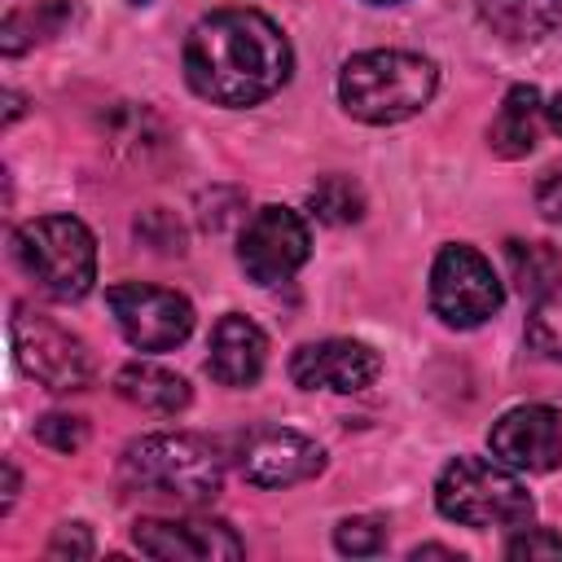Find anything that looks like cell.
Segmentation results:
<instances>
[{"mask_svg":"<svg viewBox=\"0 0 562 562\" xmlns=\"http://www.w3.org/2000/svg\"><path fill=\"white\" fill-rule=\"evenodd\" d=\"M105 303L119 321V334L136 347V351H167L180 347L193 329V307L184 294L162 290V285H140V281H123L105 290Z\"/></svg>","mask_w":562,"mask_h":562,"instance_id":"ba28073f","label":"cell"},{"mask_svg":"<svg viewBox=\"0 0 562 562\" xmlns=\"http://www.w3.org/2000/svg\"><path fill=\"white\" fill-rule=\"evenodd\" d=\"M382 373V360L369 342L356 338H321V342H303L290 356V378L303 391H364L373 378Z\"/></svg>","mask_w":562,"mask_h":562,"instance_id":"7c38bea8","label":"cell"},{"mask_svg":"<svg viewBox=\"0 0 562 562\" xmlns=\"http://www.w3.org/2000/svg\"><path fill=\"white\" fill-rule=\"evenodd\" d=\"M9 338H13V356L18 364L48 391H83L92 382V351L83 347V338H75L70 329H61L57 321H48L44 312L18 303L9 316Z\"/></svg>","mask_w":562,"mask_h":562,"instance_id":"8992f818","label":"cell"},{"mask_svg":"<svg viewBox=\"0 0 562 562\" xmlns=\"http://www.w3.org/2000/svg\"><path fill=\"white\" fill-rule=\"evenodd\" d=\"M268 364V338L255 321L228 312L215 321L211 329V356H206V373L220 382V386H250L259 382Z\"/></svg>","mask_w":562,"mask_h":562,"instance_id":"5bb4252c","label":"cell"},{"mask_svg":"<svg viewBox=\"0 0 562 562\" xmlns=\"http://www.w3.org/2000/svg\"><path fill=\"white\" fill-rule=\"evenodd\" d=\"M505 303L501 277L474 246H443L430 268V307L439 312L443 325L474 329L487 316H496Z\"/></svg>","mask_w":562,"mask_h":562,"instance_id":"52a82bcc","label":"cell"},{"mask_svg":"<svg viewBox=\"0 0 562 562\" xmlns=\"http://www.w3.org/2000/svg\"><path fill=\"white\" fill-rule=\"evenodd\" d=\"M13 255L26 277L53 299H83L97 281V241L75 215H40L13 233Z\"/></svg>","mask_w":562,"mask_h":562,"instance_id":"5b68a950","label":"cell"},{"mask_svg":"<svg viewBox=\"0 0 562 562\" xmlns=\"http://www.w3.org/2000/svg\"><path fill=\"white\" fill-rule=\"evenodd\" d=\"M540 92L531 83H514L487 127V145L501 154V158H522L536 149V136H540Z\"/></svg>","mask_w":562,"mask_h":562,"instance_id":"9a60e30c","label":"cell"},{"mask_svg":"<svg viewBox=\"0 0 562 562\" xmlns=\"http://www.w3.org/2000/svg\"><path fill=\"white\" fill-rule=\"evenodd\" d=\"M70 18H75V4H70V0H44L40 9H18V13H9L4 26H0V48L13 57V53H22V48L35 44V40L57 35L61 22H70Z\"/></svg>","mask_w":562,"mask_h":562,"instance_id":"ac0fdd59","label":"cell"},{"mask_svg":"<svg viewBox=\"0 0 562 562\" xmlns=\"http://www.w3.org/2000/svg\"><path fill=\"white\" fill-rule=\"evenodd\" d=\"M413 558H452V562H457L461 553H457V549H443V544H417Z\"/></svg>","mask_w":562,"mask_h":562,"instance_id":"83f0119b","label":"cell"},{"mask_svg":"<svg viewBox=\"0 0 562 562\" xmlns=\"http://www.w3.org/2000/svg\"><path fill=\"white\" fill-rule=\"evenodd\" d=\"M48 553H53V558H88V553H92V536H88V527H83V522H66V527H57Z\"/></svg>","mask_w":562,"mask_h":562,"instance_id":"d4e9b609","label":"cell"},{"mask_svg":"<svg viewBox=\"0 0 562 562\" xmlns=\"http://www.w3.org/2000/svg\"><path fill=\"white\" fill-rule=\"evenodd\" d=\"M505 259H509L514 285L522 294H544L558 281V255L544 241H509L505 246Z\"/></svg>","mask_w":562,"mask_h":562,"instance_id":"d6986e66","label":"cell"},{"mask_svg":"<svg viewBox=\"0 0 562 562\" xmlns=\"http://www.w3.org/2000/svg\"><path fill=\"white\" fill-rule=\"evenodd\" d=\"M13 496H18V470H13V461H4V514H9V505H13Z\"/></svg>","mask_w":562,"mask_h":562,"instance_id":"4316f807","label":"cell"},{"mask_svg":"<svg viewBox=\"0 0 562 562\" xmlns=\"http://www.w3.org/2000/svg\"><path fill=\"white\" fill-rule=\"evenodd\" d=\"M123 474L154 496H171L180 505H206L224 487V470L211 443L198 435H140L123 448Z\"/></svg>","mask_w":562,"mask_h":562,"instance_id":"277c9868","label":"cell"},{"mask_svg":"<svg viewBox=\"0 0 562 562\" xmlns=\"http://www.w3.org/2000/svg\"><path fill=\"white\" fill-rule=\"evenodd\" d=\"M439 70L422 53L373 48L356 53L338 75V101L360 123H400L413 119L435 97Z\"/></svg>","mask_w":562,"mask_h":562,"instance_id":"7a4b0ae2","label":"cell"},{"mask_svg":"<svg viewBox=\"0 0 562 562\" xmlns=\"http://www.w3.org/2000/svg\"><path fill=\"white\" fill-rule=\"evenodd\" d=\"M527 342L544 360H562V277L536 299V307L527 316Z\"/></svg>","mask_w":562,"mask_h":562,"instance_id":"ffe728a7","label":"cell"},{"mask_svg":"<svg viewBox=\"0 0 562 562\" xmlns=\"http://www.w3.org/2000/svg\"><path fill=\"white\" fill-rule=\"evenodd\" d=\"M132 540L140 553L162 562H233L246 553L237 531L220 518H140L132 527Z\"/></svg>","mask_w":562,"mask_h":562,"instance_id":"30bf717a","label":"cell"},{"mask_svg":"<svg viewBox=\"0 0 562 562\" xmlns=\"http://www.w3.org/2000/svg\"><path fill=\"white\" fill-rule=\"evenodd\" d=\"M373 4H400V0H373Z\"/></svg>","mask_w":562,"mask_h":562,"instance_id":"f546056e","label":"cell"},{"mask_svg":"<svg viewBox=\"0 0 562 562\" xmlns=\"http://www.w3.org/2000/svg\"><path fill=\"white\" fill-rule=\"evenodd\" d=\"M321 470H325L321 443L299 435V430L268 426V430H255L241 443V474L255 487H290V483H303Z\"/></svg>","mask_w":562,"mask_h":562,"instance_id":"4fadbf2b","label":"cell"},{"mask_svg":"<svg viewBox=\"0 0 562 562\" xmlns=\"http://www.w3.org/2000/svg\"><path fill=\"white\" fill-rule=\"evenodd\" d=\"M290 40L259 9H220L184 40V79L215 105H259L290 79Z\"/></svg>","mask_w":562,"mask_h":562,"instance_id":"6da1fadb","label":"cell"},{"mask_svg":"<svg viewBox=\"0 0 562 562\" xmlns=\"http://www.w3.org/2000/svg\"><path fill=\"white\" fill-rule=\"evenodd\" d=\"M505 553H509V558H527V562H536V558H562V536H553V531H544V527H531V531L514 536V540L505 544Z\"/></svg>","mask_w":562,"mask_h":562,"instance_id":"cb8c5ba5","label":"cell"},{"mask_svg":"<svg viewBox=\"0 0 562 562\" xmlns=\"http://www.w3.org/2000/svg\"><path fill=\"white\" fill-rule=\"evenodd\" d=\"M435 505L443 518L487 531V527H527L536 514L531 492L522 487L518 470L487 457H457L443 465L435 483Z\"/></svg>","mask_w":562,"mask_h":562,"instance_id":"3957f363","label":"cell"},{"mask_svg":"<svg viewBox=\"0 0 562 562\" xmlns=\"http://www.w3.org/2000/svg\"><path fill=\"white\" fill-rule=\"evenodd\" d=\"M334 544H338V553L369 558L386 544V522L382 518H342L338 531H334Z\"/></svg>","mask_w":562,"mask_h":562,"instance_id":"7402d4cb","label":"cell"},{"mask_svg":"<svg viewBox=\"0 0 562 562\" xmlns=\"http://www.w3.org/2000/svg\"><path fill=\"white\" fill-rule=\"evenodd\" d=\"M307 224L290 206H259L237 241V259L255 285H281L290 281L307 259Z\"/></svg>","mask_w":562,"mask_h":562,"instance_id":"9c48e42d","label":"cell"},{"mask_svg":"<svg viewBox=\"0 0 562 562\" xmlns=\"http://www.w3.org/2000/svg\"><path fill=\"white\" fill-rule=\"evenodd\" d=\"M35 439L53 452H79L83 439H88V422L70 417V413H48V417L35 422Z\"/></svg>","mask_w":562,"mask_h":562,"instance_id":"603a6c76","label":"cell"},{"mask_svg":"<svg viewBox=\"0 0 562 562\" xmlns=\"http://www.w3.org/2000/svg\"><path fill=\"white\" fill-rule=\"evenodd\" d=\"M479 13L496 35L531 44L562 22V0H479Z\"/></svg>","mask_w":562,"mask_h":562,"instance_id":"e0dca14e","label":"cell"},{"mask_svg":"<svg viewBox=\"0 0 562 562\" xmlns=\"http://www.w3.org/2000/svg\"><path fill=\"white\" fill-rule=\"evenodd\" d=\"M114 391L136 404V408H149V413H180L189 404V382L162 364H149V360H132L119 369L114 378Z\"/></svg>","mask_w":562,"mask_h":562,"instance_id":"2e32d148","label":"cell"},{"mask_svg":"<svg viewBox=\"0 0 562 562\" xmlns=\"http://www.w3.org/2000/svg\"><path fill=\"white\" fill-rule=\"evenodd\" d=\"M536 202H540V215L549 224H562V171H549L536 189Z\"/></svg>","mask_w":562,"mask_h":562,"instance_id":"484cf974","label":"cell"},{"mask_svg":"<svg viewBox=\"0 0 562 562\" xmlns=\"http://www.w3.org/2000/svg\"><path fill=\"white\" fill-rule=\"evenodd\" d=\"M544 119H549V127H553V132L562 136V92H558V97H553V101L544 105Z\"/></svg>","mask_w":562,"mask_h":562,"instance_id":"f1b7e54d","label":"cell"},{"mask_svg":"<svg viewBox=\"0 0 562 562\" xmlns=\"http://www.w3.org/2000/svg\"><path fill=\"white\" fill-rule=\"evenodd\" d=\"M492 457L518 474H544L562 465V413L549 404H518L492 422Z\"/></svg>","mask_w":562,"mask_h":562,"instance_id":"8fae6325","label":"cell"},{"mask_svg":"<svg viewBox=\"0 0 562 562\" xmlns=\"http://www.w3.org/2000/svg\"><path fill=\"white\" fill-rule=\"evenodd\" d=\"M307 202H312L316 220H325V224H351V220L364 215V193H360L347 176H325V180H316L312 193H307Z\"/></svg>","mask_w":562,"mask_h":562,"instance_id":"44dd1931","label":"cell"}]
</instances>
